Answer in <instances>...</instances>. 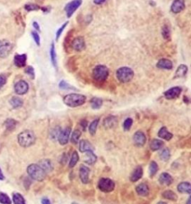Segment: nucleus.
Returning a JSON list of instances; mask_svg holds the SVG:
<instances>
[{
  "instance_id": "obj_7",
  "label": "nucleus",
  "mask_w": 191,
  "mask_h": 204,
  "mask_svg": "<svg viewBox=\"0 0 191 204\" xmlns=\"http://www.w3.org/2000/svg\"><path fill=\"white\" fill-rule=\"evenodd\" d=\"M82 3V0H73L68 4H67L64 8V10L66 11L67 17H72V15L75 13L77 9L81 6Z\"/></svg>"
},
{
  "instance_id": "obj_8",
  "label": "nucleus",
  "mask_w": 191,
  "mask_h": 204,
  "mask_svg": "<svg viewBox=\"0 0 191 204\" xmlns=\"http://www.w3.org/2000/svg\"><path fill=\"white\" fill-rule=\"evenodd\" d=\"M11 50V44L8 40H0V58H5Z\"/></svg>"
},
{
  "instance_id": "obj_56",
  "label": "nucleus",
  "mask_w": 191,
  "mask_h": 204,
  "mask_svg": "<svg viewBox=\"0 0 191 204\" xmlns=\"http://www.w3.org/2000/svg\"><path fill=\"white\" fill-rule=\"evenodd\" d=\"M187 204H190V197L188 198V203H187Z\"/></svg>"
},
{
  "instance_id": "obj_34",
  "label": "nucleus",
  "mask_w": 191,
  "mask_h": 204,
  "mask_svg": "<svg viewBox=\"0 0 191 204\" xmlns=\"http://www.w3.org/2000/svg\"><path fill=\"white\" fill-rule=\"evenodd\" d=\"M13 201L14 204H26L24 198L20 194L16 193L13 196Z\"/></svg>"
},
{
  "instance_id": "obj_46",
  "label": "nucleus",
  "mask_w": 191,
  "mask_h": 204,
  "mask_svg": "<svg viewBox=\"0 0 191 204\" xmlns=\"http://www.w3.org/2000/svg\"><path fill=\"white\" fill-rule=\"evenodd\" d=\"M68 25V22H66L61 27V28H59V29L58 30L57 33H56V40H58V38H60V36H61V34H62L63 31L64 30V28H66V26Z\"/></svg>"
},
{
  "instance_id": "obj_26",
  "label": "nucleus",
  "mask_w": 191,
  "mask_h": 204,
  "mask_svg": "<svg viewBox=\"0 0 191 204\" xmlns=\"http://www.w3.org/2000/svg\"><path fill=\"white\" fill-rule=\"evenodd\" d=\"M158 135L161 138H163V139L167 140H169L173 136V134L170 133V132L167 130V129L164 127V126H163V127H162L161 130H159Z\"/></svg>"
},
{
  "instance_id": "obj_43",
  "label": "nucleus",
  "mask_w": 191,
  "mask_h": 204,
  "mask_svg": "<svg viewBox=\"0 0 191 204\" xmlns=\"http://www.w3.org/2000/svg\"><path fill=\"white\" fill-rule=\"evenodd\" d=\"M132 124H133L132 119L127 118L126 120L124 121V124H123V128H124V130L125 131H128L129 130H130Z\"/></svg>"
},
{
  "instance_id": "obj_2",
  "label": "nucleus",
  "mask_w": 191,
  "mask_h": 204,
  "mask_svg": "<svg viewBox=\"0 0 191 204\" xmlns=\"http://www.w3.org/2000/svg\"><path fill=\"white\" fill-rule=\"evenodd\" d=\"M36 140L35 135L32 131L25 130L18 135V142L23 147H28L34 144Z\"/></svg>"
},
{
  "instance_id": "obj_50",
  "label": "nucleus",
  "mask_w": 191,
  "mask_h": 204,
  "mask_svg": "<svg viewBox=\"0 0 191 204\" xmlns=\"http://www.w3.org/2000/svg\"><path fill=\"white\" fill-rule=\"evenodd\" d=\"M41 203L42 204H52L51 202L49 201V200L47 199V198H43L41 201Z\"/></svg>"
},
{
  "instance_id": "obj_35",
  "label": "nucleus",
  "mask_w": 191,
  "mask_h": 204,
  "mask_svg": "<svg viewBox=\"0 0 191 204\" xmlns=\"http://www.w3.org/2000/svg\"><path fill=\"white\" fill-rule=\"evenodd\" d=\"M99 119H96V120H94L91 124H90L89 132L92 135H93L96 134V129H97L98 124H99Z\"/></svg>"
},
{
  "instance_id": "obj_14",
  "label": "nucleus",
  "mask_w": 191,
  "mask_h": 204,
  "mask_svg": "<svg viewBox=\"0 0 191 204\" xmlns=\"http://www.w3.org/2000/svg\"><path fill=\"white\" fill-rule=\"evenodd\" d=\"M90 169L85 165H82L79 169V176L83 183L87 184L89 182Z\"/></svg>"
},
{
  "instance_id": "obj_37",
  "label": "nucleus",
  "mask_w": 191,
  "mask_h": 204,
  "mask_svg": "<svg viewBox=\"0 0 191 204\" xmlns=\"http://www.w3.org/2000/svg\"><path fill=\"white\" fill-rule=\"evenodd\" d=\"M81 135H82V133H81L80 131L78 130H75L74 132H73L72 135H71V142L73 144L78 143L79 138L81 137Z\"/></svg>"
},
{
  "instance_id": "obj_49",
  "label": "nucleus",
  "mask_w": 191,
  "mask_h": 204,
  "mask_svg": "<svg viewBox=\"0 0 191 204\" xmlns=\"http://www.w3.org/2000/svg\"><path fill=\"white\" fill-rule=\"evenodd\" d=\"M6 82V78L4 76H0V88H2Z\"/></svg>"
},
{
  "instance_id": "obj_52",
  "label": "nucleus",
  "mask_w": 191,
  "mask_h": 204,
  "mask_svg": "<svg viewBox=\"0 0 191 204\" xmlns=\"http://www.w3.org/2000/svg\"><path fill=\"white\" fill-rule=\"evenodd\" d=\"M106 0H94L93 3L96 4V5H101V4L104 3Z\"/></svg>"
},
{
  "instance_id": "obj_9",
  "label": "nucleus",
  "mask_w": 191,
  "mask_h": 204,
  "mask_svg": "<svg viewBox=\"0 0 191 204\" xmlns=\"http://www.w3.org/2000/svg\"><path fill=\"white\" fill-rule=\"evenodd\" d=\"M71 47H73V49L77 52H81L85 48V41H84V38L78 37L71 42Z\"/></svg>"
},
{
  "instance_id": "obj_17",
  "label": "nucleus",
  "mask_w": 191,
  "mask_h": 204,
  "mask_svg": "<svg viewBox=\"0 0 191 204\" xmlns=\"http://www.w3.org/2000/svg\"><path fill=\"white\" fill-rule=\"evenodd\" d=\"M158 180H159L160 183L163 185V186H169V185L172 184V182L173 181L172 176L168 173H163V174H161V176H159Z\"/></svg>"
},
{
  "instance_id": "obj_31",
  "label": "nucleus",
  "mask_w": 191,
  "mask_h": 204,
  "mask_svg": "<svg viewBox=\"0 0 191 204\" xmlns=\"http://www.w3.org/2000/svg\"><path fill=\"white\" fill-rule=\"evenodd\" d=\"M10 103H11V105L13 106V108H14V109H17V108H20L22 106L23 104V102L22 99H20V98L14 97L11 99Z\"/></svg>"
},
{
  "instance_id": "obj_10",
  "label": "nucleus",
  "mask_w": 191,
  "mask_h": 204,
  "mask_svg": "<svg viewBox=\"0 0 191 204\" xmlns=\"http://www.w3.org/2000/svg\"><path fill=\"white\" fill-rule=\"evenodd\" d=\"M71 133V129L70 127H67L64 129L63 130H61L60 132V134L58 137V139L59 143L61 144V145H65V144H67L69 140V135H70Z\"/></svg>"
},
{
  "instance_id": "obj_39",
  "label": "nucleus",
  "mask_w": 191,
  "mask_h": 204,
  "mask_svg": "<svg viewBox=\"0 0 191 204\" xmlns=\"http://www.w3.org/2000/svg\"><path fill=\"white\" fill-rule=\"evenodd\" d=\"M160 157L163 161H167L169 160V157H170V153H169V149L165 148L163 150L161 151V153H160Z\"/></svg>"
},
{
  "instance_id": "obj_33",
  "label": "nucleus",
  "mask_w": 191,
  "mask_h": 204,
  "mask_svg": "<svg viewBox=\"0 0 191 204\" xmlns=\"http://www.w3.org/2000/svg\"><path fill=\"white\" fill-rule=\"evenodd\" d=\"M78 160H79L78 154L76 151H74L72 154V156H71L70 161H69V167H73L76 166Z\"/></svg>"
},
{
  "instance_id": "obj_3",
  "label": "nucleus",
  "mask_w": 191,
  "mask_h": 204,
  "mask_svg": "<svg viewBox=\"0 0 191 204\" xmlns=\"http://www.w3.org/2000/svg\"><path fill=\"white\" fill-rule=\"evenodd\" d=\"M28 174L33 180L37 181H43L46 178V173L38 165L32 164L27 168Z\"/></svg>"
},
{
  "instance_id": "obj_15",
  "label": "nucleus",
  "mask_w": 191,
  "mask_h": 204,
  "mask_svg": "<svg viewBox=\"0 0 191 204\" xmlns=\"http://www.w3.org/2000/svg\"><path fill=\"white\" fill-rule=\"evenodd\" d=\"M185 8L184 0H175L171 5V11L173 13H178L183 11Z\"/></svg>"
},
{
  "instance_id": "obj_21",
  "label": "nucleus",
  "mask_w": 191,
  "mask_h": 204,
  "mask_svg": "<svg viewBox=\"0 0 191 204\" xmlns=\"http://www.w3.org/2000/svg\"><path fill=\"white\" fill-rule=\"evenodd\" d=\"M39 166L41 167L46 173H49L53 171V166L52 165V162L49 159H43L39 161Z\"/></svg>"
},
{
  "instance_id": "obj_54",
  "label": "nucleus",
  "mask_w": 191,
  "mask_h": 204,
  "mask_svg": "<svg viewBox=\"0 0 191 204\" xmlns=\"http://www.w3.org/2000/svg\"><path fill=\"white\" fill-rule=\"evenodd\" d=\"M4 179H5V176H4L3 174V173H2L1 169H0V180H3Z\"/></svg>"
},
{
  "instance_id": "obj_55",
  "label": "nucleus",
  "mask_w": 191,
  "mask_h": 204,
  "mask_svg": "<svg viewBox=\"0 0 191 204\" xmlns=\"http://www.w3.org/2000/svg\"><path fill=\"white\" fill-rule=\"evenodd\" d=\"M157 204H167V203H165V202H163V201H160V202H158V203Z\"/></svg>"
},
{
  "instance_id": "obj_47",
  "label": "nucleus",
  "mask_w": 191,
  "mask_h": 204,
  "mask_svg": "<svg viewBox=\"0 0 191 204\" xmlns=\"http://www.w3.org/2000/svg\"><path fill=\"white\" fill-rule=\"evenodd\" d=\"M32 37H33L34 41H35V43H37V45L40 46V38L39 34L37 33L36 32H32Z\"/></svg>"
},
{
  "instance_id": "obj_36",
  "label": "nucleus",
  "mask_w": 191,
  "mask_h": 204,
  "mask_svg": "<svg viewBox=\"0 0 191 204\" xmlns=\"http://www.w3.org/2000/svg\"><path fill=\"white\" fill-rule=\"evenodd\" d=\"M158 171V166L157 165V163L155 162V161H151V163H150V165H149V174L150 176H155V175L157 174Z\"/></svg>"
},
{
  "instance_id": "obj_29",
  "label": "nucleus",
  "mask_w": 191,
  "mask_h": 204,
  "mask_svg": "<svg viewBox=\"0 0 191 204\" xmlns=\"http://www.w3.org/2000/svg\"><path fill=\"white\" fill-rule=\"evenodd\" d=\"M163 142L161 140L159 139H154L150 144V148L152 151H156L160 150L163 147Z\"/></svg>"
},
{
  "instance_id": "obj_51",
  "label": "nucleus",
  "mask_w": 191,
  "mask_h": 204,
  "mask_svg": "<svg viewBox=\"0 0 191 204\" xmlns=\"http://www.w3.org/2000/svg\"><path fill=\"white\" fill-rule=\"evenodd\" d=\"M87 124H88V122H87L86 120H82V122H81V126H82L83 130H85V129L87 127Z\"/></svg>"
},
{
  "instance_id": "obj_41",
  "label": "nucleus",
  "mask_w": 191,
  "mask_h": 204,
  "mask_svg": "<svg viewBox=\"0 0 191 204\" xmlns=\"http://www.w3.org/2000/svg\"><path fill=\"white\" fill-rule=\"evenodd\" d=\"M0 203L2 204H11V201L7 194L1 193L0 194Z\"/></svg>"
},
{
  "instance_id": "obj_44",
  "label": "nucleus",
  "mask_w": 191,
  "mask_h": 204,
  "mask_svg": "<svg viewBox=\"0 0 191 204\" xmlns=\"http://www.w3.org/2000/svg\"><path fill=\"white\" fill-rule=\"evenodd\" d=\"M59 88H61V89H74L73 87H71L67 82H64V81H61V82L59 83Z\"/></svg>"
},
{
  "instance_id": "obj_13",
  "label": "nucleus",
  "mask_w": 191,
  "mask_h": 204,
  "mask_svg": "<svg viewBox=\"0 0 191 204\" xmlns=\"http://www.w3.org/2000/svg\"><path fill=\"white\" fill-rule=\"evenodd\" d=\"M133 140H134L135 145L138 146V147H142L146 144V138L143 132L138 131V132H135Z\"/></svg>"
},
{
  "instance_id": "obj_27",
  "label": "nucleus",
  "mask_w": 191,
  "mask_h": 204,
  "mask_svg": "<svg viewBox=\"0 0 191 204\" xmlns=\"http://www.w3.org/2000/svg\"><path fill=\"white\" fill-rule=\"evenodd\" d=\"M188 73V67L185 64H181L178 67L176 72H175V78H181V77H184Z\"/></svg>"
},
{
  "instance_id": "obj_30",
  "label": "nucleus",
  "mask_w": 191,
  "mask_h": 204,
  "mask_svg": "<svg viewBox=\"0 0 191 204\" xmlns=\"http://www.w3.org/2000/svg\"><path fill=\"white\" fill-rule=\"evenodd\" d=\"M90 104H91L92 109H99L102 105V100L100 98L94 97L90 101Z\"/></svg>"
},
{
  "instance_id": "obj_38",
  "label": "nucleus",
  "mask_w": 191,
  "mask_h": 204,
  "mask_svg": "<svg viewBox=\"0 0 191 204\" xmlns=\"http://www.w3.org/2000/svg\"><path fill=\"white\" fill-rule=\"evenodd\" d=\"M162 35H163V38L166 40L170 39V29H169V28L167 26H163V28H162Z\"/></svg>"
},
{
  "instance_id": "obj_45",
  "label": "nucleus",
  "mask_w": 191,
  "mask_h": 204,
  "mask_svg": "<svg viewBox=\"0 0 191 204\" xmlns=\"http://www.w3.org/2000/svg\"><path fill=\"white\" fill-rule=\"evenodd\" d=\"M61 127H56V128H55L53 130V132H52L51 133V136H52V138H54V139H55V138H58V135H59V134H60V132H61Z\"/></svg>"
},
{
  "instance_id": "obj_53",
  "label": "nucleus",
  "mask_w": 191,
  "mask_h": 204,
  "mask_svg": "<svg viewBox=\"0 0 191 204\" xmlns=\"http://www.w3.org/2000/svg\"><path fill=\"white\" fill-rule=\"evenodd\" d=\"M33 27L34 28H36L37 30L40 31V26H39V25H38V23L37 22H34L33 23Z\"/></svg>"
},
{
  "instance_id": "obj_40",
  "label": "nucleus",
  "mask_w": 191,
  "mask_h": 204,
  "mask_svg": "<svg viewBox=\"0 0 191 204\" xmlns=\"http://www.w3.org/2000/svg\"><path fill=\"white\" fill-rule=\"evenodd\" d=\"M5 126H6V128L8 130H12L15 128V126H16L17 121L13 120V119H8V120L5 121Z\"/></svg>"
},
{
  "instance_id": "obj_32",
  "label": "nucleus",
  "mask_w": 191,
  "mask_h": 204,
  "mask_svg": "<svg viewBox=\"0 0 191 204\" xmlns=\"http://www.w3.org/2000/svg\"><path fill=\"white\" fill-rule=\"evenodd\" d=\"M50 55H51V61L52 63H53V66L55 67H57V56H56V53H55V48L54 43H52L51 47V50H50Z\"/></svg>"
},
{
  "instance_id": "obj_23",
  "label": "nucleus",
  "mask_w": 191,
  "mask_h": 204,
  "mask_svg": "<svg viewBox=\"0 0 191 204\" xmlns=\"http://www.w3.org/2000/svg\"><path fill=\"white\" fill-rule=\"evenodd\" d=\"M143 176V169L140 166H138V167L134 169V171H133V173L131 175L130 180L133 182H137Z\"/></svg>"
},
{
  "instance_id": "obj_48",
  "label": "nucleus",
  "mask_w": 191,
  "mask_h": 204,
  "mask_svg": "<svg viewBox=\"0 0 191 204\" xmlns=\"http://www.w3.org/2000/svg\"><path fill=\"white\" fill-rule=\"evenodd\" d=\"M26 73L28 75H29V76L32 77V79L34 78V68L32 67H27V68L26 69Z\"/></svg>"
},
{
  "instance_id": "obj_24",
  "label": "nucleus",
  "mask_w": 191,
  "mask_h": 204,
  "mask_svg": "<svg viewBox=\"0 0 191 204\" xmlns=\"http://www.w3.org/2000/svg\"><path fill=\"white\" fill-rule=\"evenodd\" d=\"M26 55L25 54L23 55H17L14 57V64L17 67H23L26 64Z\"/></svg>"
},
{
  "instance_id": "obj_5",
  "label": "nucleus",
  "mask_w": 191,
  "mask_h": 204,
  "mask_svg": "<svg viewBox=\"0 0 191 204\" xmlns=\"http://www.w3.org/2000/svg\"><path fill=\"white\" fill-rule=\"evenodd\" d=\"M108 74V69L104 65H98L93 71V76L96 81H99V82H102V81L107 79Z\"/></svg>"
},
{
  "instance_id": "obj_20",
  "label": "nucleus",
  "mask_w": 191,
  "mask_h": 204,
  "mask_svg": "<svg viewBox=\"0 0 191 204\" xmlns=\"http://www.w3.org/2000/svg\"><path fill=\"white\" fill-rule=\"evenodd\" d=\"M84 153H85V156H84V159H83L84 162L88 165H93L96 161V159H97V157L93 153V151H88Z\"/></svg>"
},
{
  "instance_id": "obj_25",
  "label": "nucleus",
  "mask_w": 191,
  "mask_h": 204,
  "mask_svg": "<svg viewBox=\"0 0 191 204\" xmlns=\"http://www.w3.org/2000/svg\"><path fill=\"white\" fill-rule=\"evenodd\" d=\"M178 191L180 193H186L190 194L191 191V186L190 182H183L178 186Z\"/></svg>"
},
{
  "instance_id": "obj_22",
  "label": "nucleus",
  "mask_w": 191,
  "mask_h": 204,
  "mask_svg": "<svg viewBox=\"0 0 191 204\" xmlns=\"http://www.w3.org/2000/svg\"><path fill=\"white\" fill-rule=\"evenodd\" d=\"M157 67L160 69H166V70H171L173 68V63L169 59H163L159 60L158 62Z\"/></svg>"
},
{
  "instance_id": "obj_6",
  "label": "nucleus",
  "mask_w": 191,
  "mask_h": 204,
  "mask_svg": "<svg viewBox=\"0 0 191 204\" xmlns=\"http://www.w3.org/2000/svg\"><path fill=\"white\" fill-rule=\"evenodd\" d=\"M98 188L100 191L108 193V192L113 191L115 188V183L112 180L109 178H102L99 181Z\"/></svg>"
},
{
  "instance_id": "obj_4",
  "label": "nucleus",
  "mask_w": 191,
  "mask_h": 204,
  "mask_svg": "<svg viewBox=\"0 0 191 204\" xmlns=\"http://www.w3.org/2000/svg\"><path fill=\"white\" fill-rule=\"evenodd\" d=\"M117 77L119 82L123 83L130 82L134 77V71L127 67H121L117 71Z\"/></svg>"
},
{
  "instance_id": "obj_11",
  "label": "nucleus",
  "mask_w": 191,
  "mask_h": 204,
  "mask_svg": "<svg viewBox=\"0 0 191 204\" xmlns=\"http://www.w3.org/2000/svg\"><path fill=\"white\" fill-rule=\"evenodd\" d=\"M15 92L19 95H23L26 94L28 90V84L25 81L21 80L15 84L14 86Z\"/></svg>"
},
{
  "instance_id": "obj_19",
  "label": "nucleus",
  "mask_w": 191,
  "mask_h": 204,
  "mask_svg": "<svg viewBox=\"0 0 191 204\" xmlns=\"http://www.w3.org/2000/svg\"><path fill=\"white\" fill-rule=\"evenodd\" d=\"M117 124V118L114 116H109L104 120L103 126L106 129L113 128Z\"/></svg>"
},
{
  "instance_id": "obj_18",
  "label": "nucleus",
  "mask_w": 191,
  "mask_h": 204,
  "mask_svg": "<svg viewBox=\"0 0 191 204\" xmlns=\"http://www.w3.org/2000/svg\"><path fill=\"white\" fill-rule=\"evenodd\" d=\"M136 191L140 196L146 197L149 193V188L146 183H140L136 187Z\"/></svg>"
},
{
  "instance_id": "obj_1",
  "label": "nucleus",
  "mask_w": 191,
  "mask_h": 204,
  "mask_svg": "<svg viewBox=\"0 0 191 204\" xmlns=\"http://www.w3.org/2000/svg\"><path fill=\"white\" fill-rule=\"evenodd\" d=\"M86 102V97L82 94H69L65 96L63 98V103L67 106L71 108H76L80 106Z\"/></svg>"
},
{
  "instance_id": "obj_12",
  "label": "nucleus",
  "mask_w": 191,
  "mask_h": 204,
  "mask_svg": "<svg viewBox=\"0 0 191 204\" xmlns=\"http://www.w3.org/2000/svg\"><path fill=\"white\" fill-rule=\"evenodd\" d=\"M181 93V88L180 87H174L167 90L164 93V97L167 99H173L178 97Z\"/></svg>"
},
{
  "instance_id": "obj_16",
  "label": "nucleus",
  "mask_w": 191,
  "mask_h": 204,
  "mask_svg": "<svg viewBox=\"0 0 191 204\" xmlns=\"http://www.w3.org/2000/svg\"><path fill=\"white\" fill-rule=\"evenodd\" d=\"M94 148L88 140L85 139L81 140L79 142V150L82 153H86L88 151H93Z\"/></svg>"
},
{
  "instance_id": "obj_28",
  "label": "nucleus",
  "mask_w": 191,
  "mask_h": 204,
  "mask_svg": "<svg viewBox=\"0 0 191 204\" xmlns=\"http://www.w3.org/2000/svg\"><path fill=\"white\" fill-rule=\"evenodd\" d=\"M162 196H163V197L165 198V199L169 200V201H176L177 200H178V197H177L176 194L173 191H170V190H167V191L163 192Z\"/></svg>"
},
{
  "instance_id": "obj_42",
  "label": "nucleus",
  "mask_w": 191,
  "mask_h": 204,
  "mask_svg": "<svg viewBox=\"0 0 191 204\" xmlns=\"http://www.w3.org/2000/svg\"><path fill=\"white\" fill-rule=\"evenodd\" d=\"M40 8L38 5H35V4H27V5H25V9L28 11H38Z\"/></svg>"
}]
</instances>
